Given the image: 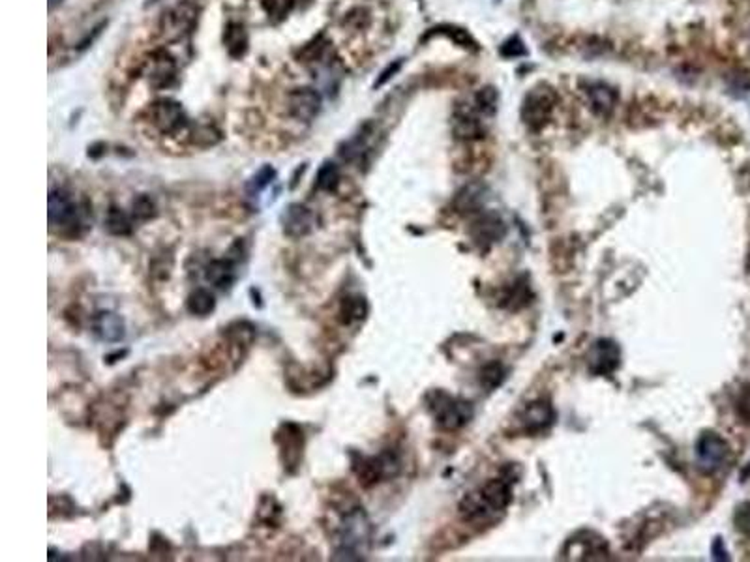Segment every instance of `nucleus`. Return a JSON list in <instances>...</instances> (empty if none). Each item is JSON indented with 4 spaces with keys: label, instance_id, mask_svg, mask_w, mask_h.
Listing matches in <instances>:
<instances>
[{
    "label": "nucleus",
    "instance_id": "obj_7",
    "mask_svg": "<svg viewBox=\"0 0 750 562\" xmlns=\"http://www.w3.org/2000/svg\"><path fill=\"white\" fill-rule=\"evenodd\" d=\"M151 121L161 133H176L186 124L181 103L175 100H160L151 106Z\"/></svg>",
    "mask_w": 750,
    "mask_h": 562
},
{
    "label": "nucleus",
    "instance_id": "obj_2",
    "mask_svg": "<svg viewBox=\"0 0 750 562\" xmlns=\"http://www.w3.org/2000/svg\"><path fill=\"white\" fill-rule=\"evenodd\" d=\"M430 409H432L433 417L437 420L439 427L454 431L460 429L471 420L473 417V407L471 403L460 397H452L445 394V392H435L430 397Z\"/></svg>",
    "mask_w": 750,
    "mask_h": 562
},
{
    "label": "nucleus",
    "instance_id": "obj_13",
    "mask_svg": "<svg viewBox=\"0 0 750 562\" xmlns=\"http://www.w3.org/2000/svg\"><path fill=\"white\" fill-rule=\"evenodd\" d=\"M92 328H94V334L100 337L101 342L107 343H116L121 342L124 334H126V327H124V321H122L121 315L111 312H100L98 315H94L92 319Z\"/></svg>",
    "mask_w": 750,
    "mask_h": 562
},
{
    "label": "nucleus",
    "instance_id": "obj_31",
    "mask_svg": "<svg viewBox=\"0 0 750 562\" xmlns=\"http://www.w3.org/2000/svg\"><path fill=\"white\" fill-rule=\"evenodd\" d=\"M400 66H402V61H398V62H394V64H390V66H388L387 70H385V71H383V73H381V77H379V79H377V83H375V86H381V85H385V83H387V81H388V79H390V77H392V76H394V73H396V71H398V70H400Z\"/></svg>",
    "mask_w": 750,
    "mask_h": 562
},
{
    "label": "nucleus",
    "instance_id": "obj_32",
    "mask_svg": "<svg viewBox=\"0 0 750 562\" xmlns=\"http://www.w3.org/2000/svg\"><path fill=\"white\" fill-rule=\"evenodd\" d=\"M739 412H741V417L750 418V388H746V390L743 392V396H741Z\"/></svg>",
    "mask_w": 750,
    "mask_h": 562
},
{
    "label": "nucleus",
    "instance_id": "obj_14",
    "mask_svg": "<svg viewBox=\"0 0 750 562\" xmlns=\"http://www.w3.org/2000/svg\"><path fill=\"white\" fill-rule=\"evenodd\" d=\"M282 223L285 235L293 236V238H300V236L308 235L310 229H312L313 216L306 206L291 205L282 216Z\"/></svg>",
    "mask_w": 750,
    "mask_h": 562
},
{
    "label": "nucleus",
    "instance_id": "obj_24",
    "mask_svg": "<svg viewBox=\"0 0 750 562\" xmlns=\"http://www.w3.org/2000/svg\"><path fill=\"white\" fill-rule=\"evenodd\" d=\"M340 182V171L334 163H325L318 173V188L323 191H334Z\"/></svg>",
    "mask_w": 750,
    "mask_h": 562
},
{
    "label": "nucleus",
    "instance_id": "obj_1",
    "mask_svg": "<svg viewBox=\"0 0 750 562\" xmlns=\"http://www.w3.org/2000/svg\"><path fill=\"white\" fill-rule=\"evenodd\" d=\"M512 501V480L492 478L477 491L469 493L460 504V512L467 523L490 521L503 512Z\"/></svg>",
    "mask_w": 750,
    "mask_h": 562
},
{
    "label": "nucleus",
    "instance_id": "obj_9",
    "mask_svg": "<svg viewBox=\"0 0 750 562\" xmlns=\"http://www.w3.org/2000/svg\"><path fill=\"white\" fill-rule=\"evenodd\" d=\"M146 79L154 88H167L171 86L176 79V64L173 56L166 51H156L152 53L151 58L146 61L145 68Z\"/></svg>",
    "mask_w": 750,
    "mask_h": 562
},
{
    "label": "nucleus",
    "instance_id": "obj_30",
    "mask_svg": "<svg viewBox=\"0 0 750 562\" xmlns=\"http://www.w3.org/2000/svg\"><path fill=\"white\" fill-rule=\"evenodd\" d=\"M735 523H737V528H739L741 532H745V534H749L750 536V506H743L737 512V517H735Z\"/></svg>",
    "mask_w": 750,
    "mask_h": 562
},
{
    "label": "nucleus",
    "instance_id": "obj_4",
    "mask_svg": "<svg viewBox=\"0 0 750 562\" xmlns=\"http://www.w3.org/2000/svg\"><path fill=\"white\" fill-rule=\"evenodd\" d=\"M197 21V8L192 2H181L167 10L160 19V32L167 41L182 40L190 34Z\"/></svg>",
    "mask_w": 750,
    "mask_h": 562
},
{
    "label": "nucleus",
    "instance_id": "obj_18",
    "mask_svg": "<svg viewBox=\"0 0 750 562\" xmlns=\"http://www.w3.org/2000/svg\"><path fill=\"white\" fill-rule=\"evenodd\" d=\"M205 277L207 281L214 283L220 289H225L235 281V265H233L229 259H218V261H212L207 266V272H205Z\"/></svg>",
    "mask_w": 750,
    "mask_h": 562
},
{
    "label": "nucleus",
    "instance_id": "obj_29",
    "mask_svg": "<svg viewBox=\"0 0 750 562\" xmlns=\"http://www.w3.org/2000/svg\"><path fill=\"white\" fill-rule=\"evenodd\" d=\"M447 29V34L452 38L456 44H460V46L463 47H469V44H473V40H471V36L467 34L465 31H462V29H458V26H445Z\"/></svg>",
    "mask_w": 750,
    "mask_h": 562
},
{
    "label": "nucleus",
    "instance_id": "obj_22",
    "mask_svg": "<svg viewBox=\"0 0 750 562\" xmlns=\"http://www.w3.org/2000/svg\"><path fill=\"white\" fill-rule=\"evenodd\" d=\"M475 109L479 111L480 115L484 116H492L497 109V92L492 86H486V88H480L475 96Z\"/></svg>",
    "mask_w": 750,
    "mask_h": 562
},
{
    "label": "nucleus",
    "instance_id": "obj_10",
    "mask_svg": "<svg viewBox=\"0 0 750 562\" xmlns=\"http://www.w3.org/2000/svg\"><path fill=\"white\" fill-rule=\"evenodd\" d=\"M619 347L609 339H599L589 352V369L594 375H612L619 367Z\"/></svg>",
    "mask_w": 750,
    "mask_h": 562
},
{
    "label": "nucleus",
    "instance_id": "obj_19",
    "mask_svg": "<svg viewBox=\"0 0 750 562\" xmlns=\"http://www.w3.org/2000/svg\"><path fill=\"white\" fill-rule=\"evenodd\" d=\"M216 307V300H214V295L207 289H196V291L188 297V312L193 313V315L205 317L208 313L214 312Z\"/></svg>",
    "mask_w": 750,
    "mask_h": 562
},
{
    "label": "nucleus",
    "instance_id": "obj_12",
    "mask_svg": "<svg viewBox=\"0 0 750 562\" xmlns=\"http://www.w3.org/2000/svg\"><path fill=\"white\" fill-rule=\"evenodd\" d=\"M398 459L390 454H383V456L377 457H370V459H364L360 469L357 471L360 482L366 484V486H372V484L379 482L381 478L392 476L398 471Z\"/></svg>",
    "mask_w": 750,
    "mask_h": 562
},
{
    "label": "nucleus",
    "instance_id": "obj_26",
    "mask_svg": "<svg viewBox=\"0 0 750 562\" xmlns=\"http://www.w3.org/2000/svg\"><path fill=\"white\" fill-rule=\"evenodd\" d=\"M293 8V0H265V10L274 21H280L288 16Z\"/></svg>",
    "mask_w": 750,
    "mask_h": 562
},
{
    "label": "nucleus",
    "instance_id": "obj_27",
    "mask_svg": "<svg viewBox=\"0 0 750 562\" xmlns=\"http://www.w3.org/2000/svg\"><path fill=\"white\" fill-rule=\"evenodd\" d=\"M272 178H274V169H270V167H263L261 171L257 173V175L252 178V182H250V191H252V193L261 191L263 188L270 184Z\"/></svg>",
    "mask_w": 750,
    "mask_h": 562
},
{
    "label": "nucleus",
    "instance_id": "obj_34",
    "mask_svg": "<svg viewBox=\"0 0 750 562\" xmlns=\"http://www.w3.org/2000/svg\"><path fill=\"white\" fill-rule=\"evenodd\" d=\"M148 2H156V0H148Z\"/></svg>",
    "mask_w": 750,
    "mask_h": 562
},
{
    "label": "nucleus",
    "instance_id": "obj_8",
    "mask_svg": "<svg viewBox=\"0 0 750 562\" xmlns=\"http://www.w3.org/2000/svg\"><path fill=\"white\" fill-rule=\"evenodd\" d=\"M49 225L51 229H64L71 227L77 221V205L71 199L70 193L62 190H55L49 193Z\"/></svg>",
    "mask_w": 750,
    "mask_h": 562
},
{
    "label": "nucleus",
    "instance_id": "obj_25",
    "mask_svg": "<svg viewBox=\"0 0 750 562\" xmlns=\"http://www.w3.org/2000/svg\"><path fill=\"white\" fill-rule=\"evenodd\" d=\"M156 208H154V203L148 199L146 195H139L133 199V203H131V220H137V221H146V220H151L154 214H156Z\"/></svg>",
    "mask_w": 750,
    "mask_h": 562
},
{
    "label": "nucleus",
    "instance_id": "obj_5",
    "mask_svg": "<svg viewBox=\"0 0 750 562\" xmlns=\"http://www.w3.org/2000/svg\"><path fill=\"white\" fill-rule=\"evenodd\" d=\"M555 94L548 86H534L525 96L524 107H522V118L531 130H539L548 122L552 111H554Z\"/></svg>",
    "mask_w": 750,
    "mask_h": 562
},
{
    "label": "nucleus",
    "instance_id": "obj_17",
    "mask_svg": "<svg viewBox=\"0 0 750 562\" xmlns=\"http://www.w3.org/2000/svg\"><path fill=\"white\" fill-rule=\"evenodd\" d=\"M587 96H589L593 111L600 116H608L617 103V92L606 83H589Z\"/></svg>",
    "mask_w": 750,
    "mask_h": 562
},
{
    "label": "nucleus",
    "instance_id": "obj_6",
    "mask_svg": "<svg viewBox=\"0 0 750 562\" xmlns=\"http://www.w3.org/2000/svg\"><path fill=\"white\" fill-rule=\"evenodd\" d=\"M728 454H730V448H728V442L724 439L719 437L716 433H704L698 444H696L698 469L705 472V474H713V472L722 467V463L726 461Z\"/></svg>",
    "mask_w": 750,
    "mask_h": 562
},
{
    "label": "nucleus",
    "instance_id": "obj_3",
    "mask_svg": "<svg viewBox=\"0 0 750 562\" xmlns=\"http://www.w3.org/2000/svg\"><path fill=\"white\" fill-rule=\"evenodd\" d=\"M370 534L372 528L363 510L348 514L340 528V553H343V558H360L370 543Z\"/></svg>",
    "mask_w": 750,
    "mask_h": 562
},
{
    "label": "nucleus",
    "instance_id": "obj_16",
    "mask_svg": "<svg viewBox=\"0 0 750 562\" xmlns=\"http://www.w3.org/2000/svg\"><path fill=\"white\" fill-rule=\"evenodd\" d=\"M452 128L456 137H460V139H480L484 136L482 122L471 107L458 109L454 113Z\"/></svg>",
    "mask_w": 750,
    "mask_h": 562
},
{
    "label": "nucleus",
    "instance_id": "obj_33",
    "mask_svg": "<svg viewBox=\"0 0 750 562\" xmlns=\"http://www.w3.org/2000/svg\"><path fill=\"white\" fill-rule=\"evenodd\" d=\"M61 2H62V0H49V8H51V10H53V8L61 4Z\"/></svg>",
    "mask_w": 750,
    "mask_h": 562
},
{
    "label": "nucleus",
    "instance_id": "obj_20",
    "mask_svg": "<svg viewBox=\"0 0 750 562\" xmlns=\"http://www.w3.org/2000/svg\"><path fill=\"white\" fill-rule=\"evenodd\" d=\"M225 46L231 56H242L248 47V36L244 26L231 23L225 31Z\"/></svg>",
    "mask_w": 750,
    "mask_h": 562
},
{
    "label": "nucleus",
    "instance_id": "obj_15",
    "mask_svg": "<svg viewBox=\"0 0 750 562\" xmlns=\"http://www.w3.org/2000/svg\"><path fill=\"white\" fill-rule=\"evenodd\" d=\"M552 422H554V409L546 402L531 403L522 414V424L527 433H539L542 429H548Z\"/></svg>",
    "mask_w": 750,
    "mask_h": 562
},
{
    "label": "nucleus",
    "instance_id": "obj_28",
    "mask_svg": "<svg viewBox=\"0 0 750 562\" xmlns=\"http://www.w3.org/2000/svg\"><path fill=\"white\" fill-rule=\"evenodd\" d=\"M501 55H505V56L525 55L524 44H522V41H520L518 38H510V40L505 41L503 47H501Z\"/></svg>",
    "mask_w": 750,
    "mask_h": 562
},
{
    "label": "nucleus",
    "instance_id": "obj_21",
    "mask_svg": "<svg viewBox=\"0 0 750 562\" xmlns=\"http://www.w3.org/2000/svg\"><path fill=\"white\" fill-rule=\"evenodd\" d=\"M106 225L113 235H130L131 229H133V221H131V218L128 216L126 212H122L121 208L113 206L107 212Z\"/></svg>",
    "mask_w": 750,
    "mask_h": 562
},
{
    "label": "nucleus",
    "instance_id": "obj_11",
    "mask_svg": "<svg viewBox=\"0 0 750 562\" xmlns=\"http://www.w3.org/2000/svg\"><path fill=\"white\" fill-rule=\"evenodd\" d=\"M288 109L297 121H312L321 109V96L313 88H295L288 96Z\"/></svg>",
    "mask_w": 750,
    "mask_h": 562
},
{
    "label": "nucleus",
    "instance_id": "obj_23",
    "mask_svg": "<svg viewBox=\"0 0 750 562\" xmlns=\"http://www.w3.org/2000/svg\"><path fill=\"white\" fill-rule=\"evenodd\" d=\"M342 315L345 322L360 321L366 315V302L360 297H349L342 304Z\"/></svg>",
    "mask_w": 750,
    "mask_h": 562
}]
</instances>
